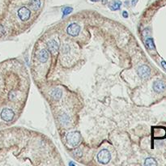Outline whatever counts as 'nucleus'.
<instances>
[{
	"mask_svg": "<svg viewBox=\"0 0 166 166\" xmlns=\"http://www.w3.org/2000/svg\"><path fill=\"white\" fill-rule=\"evenodd\" d=\"M29 5L34 11H37L41 7V2L40 0H31Z\"/></svg>",
	"mask_w": 166,
	"mask_h": 166,
	"instance_id": "12",
	"label": "nucleus"
},
{
	"mask_svg": "<svg viewBox=\"0 0 166 166\" xmlns=\"http://www.w3.org/2000/svg\"><path fill=\"white\" fill-rule=\"evenodd\" d=\"M49 58V54L48 51L45 49H41L40 52L38 53V59H39V61L42 63H45L47 62Z\"/></svg>",
	"mask_w": 166,
	"mask_h": 166,
	"instance_id": "8",
	"label": "nucleus"
},
{
	"mask_svg": "<svg viewBox=\"0 0 166 166\" xmlns=\"http://www.w3.org/2000/svg\"><path fill=\"white\" fill-rule=\"evenodd\" d=\"M69 164H71V165H75V164L74 163H72V162H71V163H70Z\"/></svg>",
	"mask_w": 166,
	"mask_h": 166,
	"instance_id": "21",
	"label": "nucleus"
},
{
	"mask_svg": "<svg viewBox=\"0 0 166 166\" xmlns=\"http://www.w3.org/2000/svg\"><path fill=\"white\" fill-rule=\"evenodd\" d=\"M67 33L71 37H76L79 35L80 32V26L76 23L71 24L69 26L67 27Z\"/></svg>",
	"mask_w": 166,
	"mask_h": 166,
	"instance_id": "5",
	"label": "nucleus"
},
{
	"mask_svg": "<svg viewBox=\"0 0 166 166\" xmlns=\"http://www.w3.org/2000/svg\"><path fill=\"white\" fill-rule=\"evenodd\" d=\"M137 2H138V0H132V5L133 6L135 5V4L137 3Z\"/></svg>",
	"mask_w": 166,
	"mask_h": 166,
	"instance_id": "19",
	"label": "nucleus"
},
{
	"mask_svg": "<svg viewBox=\"0 0 166 166\" xmlns=\"http://www.w3.org/2000/svg\"><path fill=\"white\" fill-rule=\"evenodd\" d=\"M121 5H122V3L120 1H118V0H117V1H113V2H112L111 3H110L109 8L112 11H117V10L120 9Z\"/></svg>",
	"mask_w": 166,
	"mask_h": 166,
	"instance_id": "11",
	"label": "nucleus"
},
{
	"mask_svg": "<svg viewBox=\"0 0 166 166\" xmlns=\"http://www.w3.org/2000/svg\"><path fill=\"white\" fill-rule=\"evenodd\" d=\"M59 120L62 123V124H67L68 122H70V118L66 113H62L60 116H59Z\"/></svg>",
	"mask_w": 166,
	"mask_h": 166,
	"instance_id": "15",
	"label": "nucleus"
},
{
	"mask_svg": "<svg viewBox=\"0 0 166 166\" xmlns=\"http://www.w3.org/2000/svg\"><path fill=\"white\" fill-rule=\"evenodd\" d=\"M73 11L72 9V7H65L64 9L62 10V17H65L66 15H69L70 13H71V11Z\"/></svg>",
	"mask_w": 166,
	"mask_h": 166,
	"instance_id": "16",
	"label": "nucleus"
},
{
	"mask_svg": "<svg viewBox=\"0 0 166 166\" xmlns=\"http://www.w3.org/2000/svg\"><path fill=\"white\" fill-rule=\"evenodd\" d=\"M110 159H111V155H110V152L107 149L101 150L97 154V160L101 164H108L110 161Z\"/></svg>",
	"mask_w": 166,
	"mask_h": 166,
	"instance_id": "2",
	"label": "nucleus"
},
{
	"mask_svg": "<svg viewBox=\"0 0 166 166\" xmlns=\"http://www.w3.org/2000/svg\"><path fill=\"white\" fill-rule=\"evenodd\" d=\"M137 73L139 76L142 79H147L149 77V75L151 74V70L149 67H147V65H142L139 67L137 70Z\"/></svg>",
	"mask_w": 166,
	"mask_h": 166,
	"instance_id": "4",
	"label": "nucleus"
},
{
	"mask_svg": "<svg viewBox=\"0 0 166 166\" xmlns=\"http://www.w3.org/2000/svg\"><path fill=\"white\" fill-rule=\"evenodd\" d=\"M18 15L22 21H27L31 15V11L27 7H22L18 10Z\"/></svg>",
	"mask_w": 166,
	"mask_h": 166,
	"instance_id": "6",
	"label": "nucleus"
},
{
	"mask_svg": "<svg viewBox=\"0 0 166 166\" xmlns=\"http://www.w3.org/2000/svg\"><path fill=\"white\" fill-rule=\"evenodd\" d=\"M14 116H15V113L13 112V110L11 109L5 108V109H3L1 112V118L5 122L12 121V119L14 118Z\"/></svg>",
	"mask_w": 166,
	"mask_h": 166,
	"instance_id": "3",
	"label": "nucleus"
},
{
	"mask_svg": "<svg viewBox=\"0 0 166 166\" xmlns=\"http://www.w3.org/2000/svg\"><path fill=\"white\" fill-rule=\"evenodd\" d=\"M122 15H123V17H125V18H127V17H128V13H127L126 11H124L122 12Z\"/></svg>",
	"mask_w": 166,
	"mask_h": 166,
	"instance_id": "17",
	"label": "nucleus"
},
{
	"mask_svg": "<svg viewBox=\"0 0 166 166\" xmlns=\"http://www.w3.org/2000/svg\"><path fill=\"white\" fill-rule=\"evenodd\" d=\"M161 65H162V67H164V69L166 71V62L164 61H162V62H161Z\"/></svg>",
	"mask_w": 166,
	"mask_h": 166,
	"instance_id": "18",
	"label": "nucleus"
},
{
	"mask_svg": "<svg viewBox=\"0 0 166 166\" xmlns=\"http://www.w3.org/2000/svg\"><path fill=\"white\" fill-rule=\"evenodd\" d=\"M165 84L163 81H160V80H158V81H156L153 84V89L154 91L157 93H160L165 90Z\"/></svg>",
	"mask_w": 166,
	"mask_h": 166,
	"instance_id": "7",
	"label": "nucleus"
},
{
	"mask_svg": "<svg viewBox=\"0 0 166 166\" xmlns=\"http://www.w3.org/2000/svg\"><path fill=\"white\" fill-rule=\"evenodd\" d=\"M66 139L67 143L71 147H74L79 145V143H80V139H81V135L78 131H72V132H69L67 135Z\"/></svg>",
	"mask_w": 166,
	"mask_h": 166,
	"instance_id": "1",
	"label": "nucleus"
},
{
	"mask_svg": "<svg viewBox=\"0 0 166 166\" xmlns=\"http://www.w3.org/2000/svg\"><path fill=\"white\" fill-rule=\"evenodd\" d=\"M62 92L61 91V89H59V88H54V90H52V92H51V96H52V98L55 101H58L62 97Z\"/></svg>",
	"mask_w": 166,
	"mask_h": 166,
	"instance_id": "10",
	"label": "nucleus"
},
{
	"mask_svg": "<svg viewBox=\"0 0 166 166\" xmlns=\"http://www.w3.org/2000/svg\"><path fill=\"white\" fill-rule=\"evenodd\" d=\"M47 47H48V49L50 51V53L56 54L58 50V44L56 41L50 40L47 42Z\"/></svg>",
	"mask_w": 166,
	"mask_h": 166,
	"instance_id": "9",
	"label": "nucleus"
},
{
	"mask_svg": "<svg viewBox=\"0 0 166 166\" xmlns=\"http://www.w3.org/2000/svg\"><path fill=\"white\" fill-rule=\"evenodd\" d=\"M91 1H92V2H98L99 0H91Z\"/></svg>",
	"mask_w": 166,
	"mask_h": 166,
	"instance_id": "20",
	"label": "nucleus"
},
{
	"mask_svg": "<svg viewBox=\"0 0 166 166\" xmlns=\"http://www.w3.org/2000/svg\"><path fill=\"white\" fill-rule=\"evenodd\" d=\"M144 165L146 166H156L157 162L154 158H152V157H148L144 161Z\"/></svg>",
	"mask_w": 166,
	"mask_h": 166,
	"instance_id": "13",
	"label": "nucleus"
},
{
	"mask_svg": "<svg viewBox=\"0 0 166 166\" xmlns=\"http://www.w3.org/2000/svg\"><path fill=\"white\" fill-rule=\"evenodd\" d=\"M146 46L149 49H155V45H154V41H153L152 38H147L145 41Z\"/></svg>",
	"mask_w": 166,
	"mask_h": 166,
	"instance_id": "14",
	"label": "nucleus"
}]
</instances>
